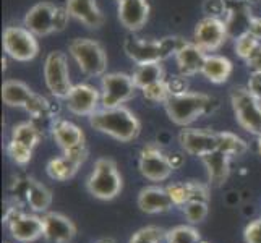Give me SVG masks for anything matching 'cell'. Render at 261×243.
Masks as SVG:
<instances>
[{"mask_svg": "<svg viewBox=\"0 0 261 243\" xmlns=\"http://www.w3.org/2000/svg\"><path fill=\"white\" fill-rule=\"evenodd\" d=\"M177 138L182 149L190 156L203 157L218 149V131L213 130L184 127Z\"/></svg>", "mask_w": 261, "mask_h": 243, "instance_id": "obj_12", "label": "cell"}, {"mask_svg": "<svg viewBox=\"0 0 261 243\" xmlns=\"http://www.w3.org/2000/svg\"><path fill=\"white\" fill-rule=\"evenodd\" d=\"M12 140H15L18 143H21V145L34 149L41 141V131L33 122H21V123H18L13 127Z\"/></svg>", "mask_w": 261, "mask_h": 243, "instance_id": "obj_29", "label": "cell"}, {"mask_svg": "<svg viewBox=\"0 0 261 243\" xmlns=\"http://www.w3.org/2000/svg\"><path fill=\"white\" fill-rule=\"evenodd\" d=\"M236 120L245 131L261 134V101L250 93L248 88H236L230 94Z\"/></svg>", "mask_w": 261, "mask_h": 243, "instance_id": "obj_5", "label": "cell"}, {"mask_svg": "<svg viewBox=\"0 0 261 243\" xmlns=\"http://www.w3.org/2000/svg\"><path fill=\"white\" fill-rule=\"evenodd\" d=\"M258 152H259V154H261V134H259V137H258Z\"/></svg>", "mask_w": 261, "mask_h": 243, "instance_id": "obj_47", "label": "cell"}, {"mask_svg": "<svg viewBox=\"0 0 261 243\" xmlns=\"http://www.w3.org/2000/svg\"><path fill=\"white\" fill-rule=\"evenodd\" d=\"M101 104V91L86 83L73 85L71 91L65 97L67 109L80 117H89L97 111V105Z\"/></svg>", "mask_w": 261, "mask_h": 243, "instance_id": "obj_13", "label": "cell"}, {"mask_svg": "<svg viewBox=\"0 0 261 243\" xmlns=\"http://www.w3.org/2000/svg\"><path fill=\"white\" fill-rule=\"evenodd\" d=\"M245 243H261V218L250 222L244 230Z\"/></svg>", "mask_w": 261, "mask_h": 243, "instance_id": "obj_40", "label": "cell"}, {"mask_svg": "<svg viewBox=\"0 0 261 243\" xmlns=\"http://www.w3.org/2000/svg\"><path fill=\"white\" fill-rule=\"evenodd\" d=\"M70 18H71V15L68 12L67 5L65 7L56 5V13H54V30H56V33L64 31L67 28Z\"/></svg>", "mask_w": 261, "mask_h": 243, "instance_id": "obj_38", "label": "cell"}, {"mask_svg": "<svg viewBox=\"0 0 261 243\" xmlns=\"http://www.w3.org/2000/svg\"><path fill=\"white\" fill-rule=\"evenodd\" d=\"M44 81L52 96L65 99L71 91V79L67 56L60 50H52L44 60Z\"/></svg>", "mask_w": 261, "mask_h": 243, "instance_id": "obj_6", "label": "cell"}, {"mask_svg": "<svg viewBox=\"0 0 261 243\" xmlns=\"http://www.w3.org/2000/svg\"><path fill=\"white\" fill-rule=\"evenodd\" d=\"M2 44L7 56L16 62H30L39 52L38 39L24 26H7Z\"/></svg>", "mask_w": 261, "mask_h": 243, "instance_id": "obj_7", "label": "cell"}, {"mask_svg": "<svg viewBox=\"0 0 261 243\" xmlns=\"http://www.w3.org/2000/svg\"><path fill=\"white\" fill-rule=\"evenodd\" d=\"M138 169L141 175L151 182H164L175 170L170 157L154 143L143 146L138 157Z\"/></svg>", "mask_w": 261, "mask_h": 243, "instance_id": "obj_9", "label": "cell"}, {"mask_svg": "<svg viewBox=\"0 0 261 243\" xmlns=\"http://www.w3.org/2000/svg\"><path fill=\"white\" fill-rule=\"evenodd\" d=\"M167 192L172 198L175 206H184L190 201H208L210 200V190L204 183L195 182H177L172 185H167Z\"/></svg>", "mask_w": 261, "mask_h": 243, "instance_id": "obj_20", "label": "cell"}, {"mask_svg": "<svg viewBox=\"0 0 261 243\" xmlns=\"http://www.w3.org/2000/svg\"><path fill=\"white\" fill-rule=\"evenodd\" d=\"M143 96H145L149 102H166L167 99L172 96V91H170V86L166 79L159 81V83H154L148 88L143 89Z\"/></svg>", "mask_w": 261, "mask_h": 243, "instance_id": "obj_33", "label": "cell"}, {"mask_svg": "<svg viewBox=\"0 0 261 243\" xmlns=\"http://www.w3.org/2000/svg\"><path fill=\"white\" fill-rule=\"evenodd\" d=\"M218 149L233 157V156H242L244 152H247L248 145L245 140L237 137L236 133L218 131Z\"/></svg>", "mask_w": 261, "mask_h": 243, "instance_id": "obj_30", "label": "cell"}, {"mask_svg": "<svg viewBox=\"0 0 261 243\" xmlns=\"http://www.w3.org/2000/svg\"><path fill=\"white\" fill-rule=\"evenodd\" d=\"M248 4H256V2H259V0H247Z\"/></svg>", "mask_w": 261, "mask_h": 243, "instance_id": "obj_48", "label": "cell"}, {"mask_svg": "<svg viewBox=\"0 0 261 243\" xmlns=\"http://www.w3.org/2000/svg\"><path fill=\"white\" fill-rule=\"evenodd\" d=\"M167 83L170 86V91H172V94H178V93L188 91V89H187V78L182 76V75L172 78L170 81H167Z\"/></svg>", "mask_w": 261, "mask_h": 243, "instance_id": "obj_44", "label": "cell"}, {"mask_svg": "<svg viewBox=\"0 0 261 243\" xmlns=\"http://www.w3.org/2000/svg\"><path fill=\"white\" fill-rule=\"evenodd\" d=\"M24 195H26V201H28L30 208L34 212L44 214L49 211L52 204V193L46 185H42L36 178H28L26 180Z\"/></svg>", "mask_w": 261, "mask_h": 243, "instance_id": "obj_25", "label": "cell"}, {"mask_svg": "<svg viewBox=\"0 0 261 243\" xmlns=\"http://www.w3.org/2000/svg\"><path fill=\"white\" fill-rule=\"evenodd\" d=\"M120 23L128 31H140L146 24L149 18V4L148 0H123L117 7Z\"/></svg>", "mask_w": 261, "mask_h": 243, "instance_id": "obj_17", "label": "cell"}, {"mask_svg": "<svg viewBox=\"0 0 261 243\" xmlns=\"http://www.w3.org/2000/svg\"><path fill=\"white\" fill-rule=\"evenodd\" d=\"M206 56H208V53L200 46H196L195 42H187L175 56V62H177L180 75L185 78H190V76H195L196 73H201Z\"/></svg>", "mask_w": 261, "mask_h": 243, "instance_id": "obj_19", "label": "cell"}, {"mask_svg": "<svg viewBox=\"0 0 261 243\" xmlns=\"http://www.w3.org/2000/svg\"><path fill=\"white\" fill-rule=\"evenodd\" d=\"M203 10L206 16L221 18L222 20V13L226 15V2H224V0H204Z\"/></svg>", "mask_w": 261, "mask_h": 243, "instance_id": "obj_39", "label": "cell"}, {"mask_svg": "<svg viewBox=\"0 0 261 243\" xmlns=\"http://www.w3.org/2000/svg\"><path fill=\"white\" fill-rule=\"evenodd\" d=\"M230 159L232 156L222 152L221 149H216L210 154L201 157L203 164L208 172L210 183L214 186H221L227 182L229 174H230Z\"/></svg>", "mask_w": 261, "mask_h": 243, "instance_id": "obj_22", "label": "cell"}, {"mask_svg": "<svg viewBox=\"0 0 261 243\" xmlns=\"http://www.w3.org/2000/svg\"><path fill=\"white\" fill-rule=\"evenodd\" d=\"M70 15L88 28L97 30L104 23V15L99 10L96 0H67Z\"/></svg>", "mask_w": 261, "mask_h": 243, "instance_id": "obj_21", "label": "cell"}, {"mask_svg": "<svg viewBox=\"0 0 261 243\" xmlns=\"http://www.w3.org/2000/svg\"><path fill=\"white\" fill-rule=\"evenodd\" d=\"M258 44H259V39L247 30L236 39V53L240 59L245 60L250 53L258 47Z\"/></svg>", "mask_w": 261, "mask_h": 243, "instance_id": "obj_35", "label": "cell"}, {"mask_svg": "<svg viewBox=\"0 0 261 243\" xmlns=\"http://www.w3.org/2000/svg\"><path fill=\"white\" fill-rule=\"evenodd\" d=\"M133 83L138 89H145L154 83L164 79V68L161 62H149V64H140L133 71Z\"/></svg>", "mask_w": 261, "mask_h": 243, "instance_id": "obj_27", "label": "cell"}, {"mask_svg": "<svg viewBox=\"0 0 261 243\" xmlns=\"http://www.w3.org/2000/svg\"><path fill=\"white\" fill-rule=\"evenodd\" d=\"M167 243H200V233L192 226H177L166 233Z\"/></svg>", "mask_w": 261, "mask_h": 243, "instance_id": "obj_31", "label": "cell"}, {"mask_svg": "<svg viewBox=\"0 0 261 243\" xmlns=\"http://www.w3.org/2000/svg\"><path fill=\"white\" fill-rule=\"evenodd\" d=\"M80 166L75 164L68 156L62 154L59 157H54L47 162L46 172L52 180H57V182H67V180L73 178L75 174L78 172Z\"/></svg>", "mask_w": 261, "mask_h": 243, "instance_id": "obj_28", "label": "cell"}, {"mask_svg": "<svg viewBox=\"0 0 261 243\" xmlns=\"http://www.w3.org/2000/svg\"><path fill=\"white\" fill-rule=\"evenodd\" d=\"M123 50L127 56L135 62L137 65L140 64H149V62H163L164 60V50L161 39H143L137 36L128 34L123 39Z\"/></svg>", "mask_w": 261, "mask_h": 243, "instance_id": "obj_14", "label": "cell"}, {"mask_svg": "<svg viewBox=\"0 0 261 243\" xmlns=\"http://www.w3.org/2000/svg\"><path fill=\"white\" fill-rule=\"evenodd\" d=\"M122 186V175L115 162L109 157L97 159L86 182L88 192L101 201H111L119 196Z\"/></svg>", "mask_w": 261, "mask_h": 243, "instance_id": "obj_3", "label": "cell"}, {"mask_svg": "<svg viewBox=\"0 0 261 243\" xmlns=\"http://www.w3.org/2000/svg\"><path fill=\"white\" fill-rule=\"evenodd\" d=\"M115 2H117V4H120V2H123V0H115Z\"/></svg>", "mask_w": 261, "mask_h": 243, "instance_id": "obj_49", "label": "cell"}, {"mask_svg": "<svg viewBox=\"0 0 261 243\" xmlns=\"http://www.w3.org/2000/svg\"><path fill=\"white\" fill-rule=\"evenodd\" d=\"M42 222H44V238L49 243H70L76 233L73 221L60 212H52V211L44 212Z\"/></svg>", "mask_w": 261, "mask_h": 243, "instance_id": "obj_16", "label": "cell"}, {"mask_svg": "<svg viewBox=\"0 0 261 243\" xmlns=\"http://www.w3.org/2000/svg\"><path fill=\"white\" fill-rule=\"evenodd\" d=\"M54 13H56V5L50 2H39L33 5L24 15L23 26L28 28L34 36H49L56 33L54 30Z\"/></svg>", "mask_w": 261, "mask_h": 243, "instance_id": "obj_15", "label": "cell"}, {"mask_svg": "<svg viewBox=\"0 0 261 243\" xmlns=\"http://www.w3.org/2000/svg\"><path fill=\"white\" fill-rule=\"evenodd\" d=\"M248 31L261 41V18L248 16Z\"/></svg>", "mask_w": 261, "mask_h": 243, "instance_id": "obj_45", "label": "cell"}, {"mask_svg": "<svg viewBox=\"0 0 261 243\" xmlns=\"http://www.w3.org/2000/svg\"><path fill=\"white\" fill-rule=\"evenodd\" d=\"M52 137L62 151L85 145V133L73 122L65 119H56L52 123Z\"/></svg>", "mask_w": 261, "mask_h": 243, "instance_id": "obj_23", "label": "cell"}, {"mask_svg": "<svg viewBox=\"0 0 261 243\" xmlns=\"http://www.w3.org/2000/svg\"><path fill=\"white\" fill-rule=\"evenodd\" d=\"M164 238V230L156 226H148L137 230L128 243H161Z\"/></svg>", "mask_w": 261, "mask_h": 243, "instance_id": "obj_34", "label": "cell"}, {"mask_svg": "<svg viewBox=\"0 0 261 243\" xmlns=\"http://www.w3.org/2000/svg\"><path fill=\"white\" fill-rule=\"evenodd\" d=\"M33 94H34L33 89L28 85H24L23 81L18 79H7L2 86L4 104L10 107H23L24 109V105L28 104Z\"/></svg>", "mask_w": 261, "mask_h": 243, "instance_id": "obj_26", "label": "cell"}, {"mask_svg": "<svg viewBox=\"0 0 261 243\" xmlns=\"http://www.w3.org/2000/svg\"><path fill=\"white\" fill-rule=\"evenodd\" d=\"M5 221H8V229H10L12 237L16 241L31 243L44 237L42 218L36 214H24L20 211L15 212L13 209H10L5 215Z\"/></svg>", "mask_w": 261, "mask_h": 243, "instance_id": "obj_10", "label": "cell"}, {"mask_svg": "<svg viewBox=\"0 0 261 243\" xmlns=\"http://www.w3.org/2000/svg\"><path fill=\"white\" fill-rule=\"evenodd\" d=\"M214 105V99L204 93L184 91L172 94L164 102L169 120L178 127H188L200 117L208 114Z\"/></svg>", "mask_w": 261, "mask_h": 243, "instance_id": "obj_2", "label": "cell"}, {"mask_svg": "<svg viewBox=\"0 0 261 243\" xmlns=\"http://www.w3.org/2000/svg\"><path fill=\"white\" fill-rule=\"evenodd\" d=\"M70 56L76 62L78 68L86 76H104L107 70V57L102 46L94 39L76 38L68 46Z\"/></svg>", "mask_w": 261, "mask_h": 243, "instance_id": "obj_4", "label": "cell"}, {"mask_svg": "<svg viewBox=\"0 0 261 243\" xmlns=\"http://www.w3.org/2000/svg\"><path fill=\"white\" fill-rule=\"evenodd\" d=\"M24 111L28 112L33 119H46V117L52 115V107L50 102L41 94H33L28 104L24 105Z\"/></svg>", "mask_w": 261, "mask_h": 243, "instance_id": "obj_32", "label": "cell"}, {"mask_svg": "<svg viewBox=\"0 0 261 243\" xmlns=\"http://www.w3.org/2000/svg\"><path fill=\"white\" fill-rule=\"evenodd\" d=\"M138 208L146 214H161L172 209L174 201L167 188L163 186H145L138 193Z\"/></svg>", "mask_w": 261, "mask_h": 243, "instance_id": "obj_18", "label": "cell"}, {"mask_svg": "<svg viewBox=\"0 0 261 243\" xmlns=\"http://www.w3.org/2000/svg\"><path fill=\"white\" fill-rule=\"evenodd\" d=\"M64 154L68 156L71 160L75 162V164H78L80 167H82V164H85V160L88 157V149H86L85 145H80V146H75V148H71V149L64 151Z\"/></svg>", "mask_w": 261, "mask_h": 243, "instance_id": "obj_41", "label": "cell"}, {"mask_svg": "<svg viewBox=\"0 0 261 243\" xmlns=\"http://www.w3.org/2000/svg\"><path fill=\"white\" fill-rule=\"evenodd\" d=\"M137 89L132 75L106 73L101 76V104L106 109L123 105L133 99Z\"/></svg>", "mask_w": 261, "mask_h": 243, "instance_id": "obj_8", "label": "cell"}, {"mask_svg": "<svg viewBox=\"0 0 261 243\" xmlns=\"http://www.w3.org/2000/svg\"><path fill=\"white\" fill-rule=\"evenodd\" d=\"M200 243H208V241H203V240H200Z\"/></svg>", "mask_w": 261, "mask_h": 243, "instance_id": "obj_50", "label": "cell"}, {"mask_svg": "<svg viewBox=\"0 0 261 243\" xmlns=\"http://www.w3.org/2000/svg\"><path fill=\"white\" fill-rule=\"evenodd\" d=\"M89 125L120 143L137 140L141 131L138 117L123 105L111 107V109L104 107L101 111H96L93 115H89Z\"/></svg>", "mask_w": 261, "mask_h": 243, "instance_id": "obj_1", "label": "cell"}, {"mask_svg": "<svg viewBox=\"0 0 261 243\" xmlns=\"http://www.w3.org/2000/svg\"><path fill=\"white\" fill-rule=\"evenodd\" d=\"M96 243H115L112 238H101V240H97Z\"/></svg>", "mask_w": 261, "mask_h": 243, "instance_id": "obj_46", "label": "cell"}, {"mask_svg": "<svg viewBox=\"0 0 261 243\" xmlns=\"http://www.w3.org/2000/svg\"><path fill=\"white\" fill-rule=\"evenodd\" d=\"M193 39L196 46H200L204 52L218 50L227 39V23L221 18L206 16L198 21Z\"/></svg>", "mask_w": 261, "mask_h": 243, "instance_id": "obj_11", "label": "cell"}, {"mask_svg": "<svg viewBox=\"0 0 261 243\" xmlns=\"http://www.w3.org/2000/svg\"><path fill=\"white\" fill-rule=\"evenodd\" d=\"M245 64L251 71H261V42L258 47L245 59Z\"/></svg>", "mask_w": 261, "mask_h": 243, "instance_id": "obj_42", "label": "cell"}, {"mask_svg": "<svg viewBox=\"0 0 261 243\" xmlns=\"http://www.w3.org/2000/svg\"><path fill=\"white\" fill-rule=\"evenodd\" d=\"M184 214L192 224H200L208 215V201H190L184 204Z\"/></svg>", "mask_w": 261, "mask_h": 243, "instance_id": "obj_36", "label": "cell"}, {"mask_svg": "<svg viewBox=\"0 0 261 243\" xmlns=\"http://www.w3.org/2000/svg\"><path fill=\"white\" fill-rule=\"evenodd\" d=\"M247 88L250 89L251 94H255L261 101V71H253V73H251Z\"/></svg>", "mask_w": 261, "mask_h": 243, "instance_id": "obj_43", "label": "cell"}, {"mask_svg": "<svg viewBox=\"0 0 261 243\" xmlns=\"http://www.w3.org/2000/svg\"><path fill=\"white\" fill-rule=\"evenodd\" d=\"M232 70H233L232 62L227 57L211 53V56H206L201 73L206 79L211 81V83L222 85V83H226L229 76L232 75Z\"/></svg>", "mask_w": 261, "mask_h": 243, "instance_id": "obj_24", "label": "cell"}, {"mask_svg": "<svg viewBox=\"0 0 261 243\" xmlns=\"http://www.w3.org/2000/svg\"><path fill=\"white\" fill-rule=\"evenodd\" d=\"M7 152H8V156L12 157V160L20 166H26L33 157V149L21 145V143L15 141V140H10V143H8Z\"/></svg>", "mask_w": 261, "mask_h": 243, "instance_id": "obj_37", "label": "cell"}]
</instances>
